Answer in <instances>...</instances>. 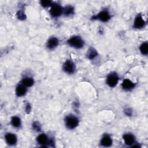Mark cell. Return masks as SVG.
<instances>
[{"instance_id":"18","label":"cell","mask_w":148,"mask_h":148,"mask_svg":"<svg viewBox=\"0 0 148 148\" xmlns=\"http://www.w3.org/2000/svg\"><path fill=\"white\" fill-rule=\"evenodd\" d=\"M140 50L143 54L147 55L148 52V45L147 42H145L141 45Z\"/></svg>"},{"instance_id":"17","label":"cell","mask_w":148,"mask_h":148,"mask_svg":"<svg viewBox=\"0 0 148 148\" xmlns=\"http://www.w3.org/2000/svg\"><path fill=\"white\" fill-rule=\"evenodd\" d=\"M97 55V52L93 48H90L87 52V57L90 59H94Z\"/></svg>"},{"instance_id":"15","label":"cell","mask_w":148,"mask_h":148,"mask_svg":"<svg viewBox=\"0 0 148 148\" xmlns=\"http://www.w3.org/2000/svg\"><path fill=\"white\" fill-rule=\"evenodd\" d=\"M34 84V80L31 78H25L22 81V85L26 87H31Z\"/></svg>"},{"instance_id":"8","label":"cell","mask_w":148,"mask_h":148,"mask_svg":"<svg viewBox=\"0 0 148 148\" xmlns=\"http://www.w3.org/2000/svg\"><path fill=\"white\" fill-rule=\"evenodd\" d=\"M5 140L8 144L10 145H13L17 142V138L15 135L11 133H8L5 135Z\"/></svg>"},{"instance_id":"21","label":"cell","mask_w":148,"mask_h":148,"mask_svg":"<svg viewBox=\"0 0 148 148\" xmlns=\"http://www.w3.org/2000/svg\"><path fill=\"white\" fill-rule=\"evenodd\" d=\"M17 16H18V18H19L20 19H24L26 18V16H25L24 13L22 11H19L18 12Z\"/></svg>"},{"instance_id":"10","label":"cell","mask_w":148,"mask_h":148,"mask_svg":"<svg viewBox=\"0 0 148 148\" xmlns=\"http://www.w3.org/2000/svg\"><path fill=\"white\" fill-rule=\"evenodd\" d=\"M59 45V41L56 38H50L47 43V47L50 49H53L57 46Z\"/></svg>"},{"instance_id":"4","label":"cell","mask_w":148,"mask_h":148,"mask_svg":"<svg viewBox=\"0 0 148 148\" xmlns=\"http://www.w3.org/2000/svg\"><path fill=\"white\" fill-rule=\"evenodd\" d=\"M63 12V9L58 4H53L52 6L50 9V14L54 17L60 16Z\"/></svg>"},{"instance_id":"13","label":"cell","mask_w":148,"mask_h":148,"mask_svg":"<svg viewBox=\"0 0 148 148\" xmlns=\"http://www.w3.org/2000/svg\"><path fill=\"white\" fill-rule=\"evenodd\" d=\"M37 141L41 145H46V144L49 143V139L48 137L44 134H41L38 137Z\"/></svg>"},{"instance_id":"9","label":"cell","mask_w":148,"mask_h":148,"mask_svg":"<svg viewBox=\"0 0 148 148\" xmlns=\"http://www.w3.org/2000/svg\"><path fill=\"white\" fill-rule=\"evenodd\" d=\"M101 143L102 146L108 147V146H110L111 145H112V139H111V138L109 135H106L102 137L101 141Z\"/></svg>"},{"instance_id":"7","label":"cell","mask_w":148,"mask_h":148,"mask_svg":"<svg viewBox=\"0 0 148 148\" xmlns=\"http://www.w3.org/2000/svg\"><path fill=\"white\" fill-rule=\"evenodd\" d=\"M145 24V22L143 19L142 17L141 16V15H138L135 19L134 27L136 28H141L144 27Z\"/></svg>"},{"instance_id":"22","label":"cell","mask_w":148,"mask_h":148,"mask_svg":"<svg viewBox=\"0 0 148 148\" xmlns=\"http://www.w3.org/2000/svg\"><path fill=\"white\" fill-rule=\"evenodd\" d=\"M33 126H34V128H35V130H40L41 127H40V126L38 123H35L34 124Z\"/></svg>"},{"instance_id":"6","label":"cell","mask_w":148,"mask_h":148,"mask_svg":"<svg viewBox=\"0 0 148 148\" xmlns=\"http://www.w3.org/2000/svg\"><path fill=\"white\" fill-rule=\"evenodd\" d=\"M110 15L108 13V11H103L102 12H101L97 16L96 18L99 19L100 20L104 22H108L109 19H110Z\"/></svg>"},{"instance_id":"19","label":"cell","mask_w":148,"mask_h":148,"mask_svg":"<svg viewBox=\"0 0 148 148\" xmlns=\"http://www.w3.org/2000/svg\"><path fill=\"white\" fill-rule=\"evenodd\" d=\"M63 11H64V13L65 15L69 16L73 13L74 10H73V8L71 6H68L65 8V9H64Z\"/></svg>"},{"instance_id":"5","label":"cell","mask_w":148,"mask_h":148,"mask_svg":"<svg viewBox=\"0 0 148 148\" xmlns=\"http://www.w3.org/2000/svg\"><path fill=\"white\" fill-rule=\"evenodd\" d=\"M75 65L70 60H67L63 65V69L67 73L71 74L75 71Z\"/></svg>"},{"instance_id":"12","label":"cell","mask_w":148,"mask_h":148,"mask_svg":"<svg viewBox=\"0 0 148 148\" xmlns=\"http://www.w3.org/2000/svg\"><path fill=\"white\" fill-rule=\"evenodd\" d=\"M135 86L134 83L128 79H125L122 83V87L127 90H130L133 89Z\"/></svg>"},{"instance_id":"2","label":"cell","mask_w":148,"mask_h":148,"mask_svg":"<svg viewBox=\"0 0 148 148\" xmlns=\"http://www.w3.org/2000/svg\"><path fill=\"white\" fill-rule=\"evenodd\" d=\"M65 125L69 129H73L77 127L79 124L78 119L73 115H69L66 117Z\"/></svg>"},{"instance_id":"11","label":"cell","mask_w":148,"mask_h":148,"mask_svg":"<svg viewBox=\"0 0 148 148\" xmlns=\"http://www.w3.org/2000/svg\"><path fill=\"white\" fill-rule=\"evenodd\" d=\"M26 91H27V89L26 88V86H24L23 85H18L16 89V95L19 97H21L25 95V94L26 93Z\"/></svg>"},{"instance_id":"3","label":"cell","mask_w":148,"mask_h":148,"mask_svg":"<svg viewBox=\"0 0 148 148\" xmlns=\"http://www.w3.org/2000/svg\"><path fill=\"white\" fill-rule=\"evenodd\" d=\"M119 77L116 73H111L108 76L107 84L111 87H115L118 83Z\"/></svg>"},{"instance_id":"1","label":"cell","mask_w":148,"mask_h":148,"mask_svg":"<svg viewBox=\"0 0 148 148\" xmlns=\"http://www.w3.org/2000/svg\"><path fill=\"white\" fill-rule=\"evenodd\" d=\"M68 43L71 46L77 49L82 48L84 45L83 41L78 36H72L68 41Z\"/></svg>"},{"instance_id":"14","label":"cell","mask_w":148,"mask_h":148,"mask_svg":"<svg viewBox=\"0 0 148 148\" xmlns=\"http://www.w3.org/2000/svg\"><path fill=\"white\" fill-rule=\"evenodd\" d=\"M125 143L128 145H131L134 143L135 141L134 137L131 134H126L123 136Z\"/></svg>"},{"instance_id":"20","label":"cell","mask_w":148,"mask_h":148,"mask_svg":"<svg viewBox=\"0 0 148 148\" xmlns=\"http://www.w3.org/2000/svg\"><path fill=\"white\" fill-rule=\"evenodd\" d=\"M52 4V2L49 0H44V1H41V4L44 7H48L50 6Z\"/></svg>"},{"instance_id":"16","label":"cell","mask_w":148,"mask_h":148,"mask_svg":"<svg viewBox=\"0 0 148 148\" xmlns=\"http://www.w3.org/2000/svg\"><path fill=\"white\" fill-rule=\"evenodd\" d=\"M11 123L15 127H19L21 125V120L17 116L13 117L11 120Z\"/></svg>"}]
</instances>
